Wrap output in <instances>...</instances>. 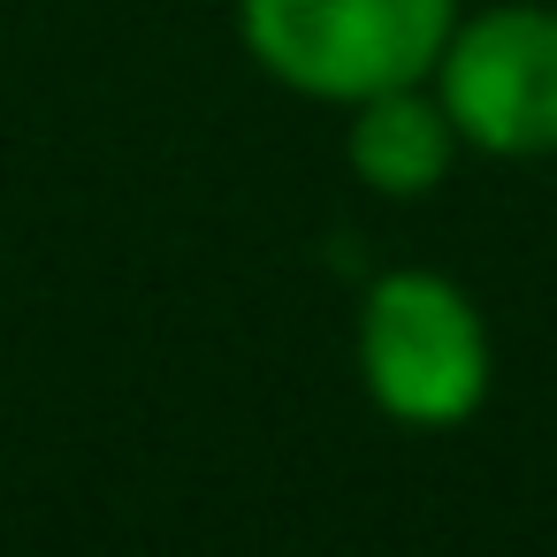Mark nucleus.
Wrapping results in <instances>:
<instances>
[{"mask_svg":"<svg viewBox=\"0 0 557 557\" xmlns=\"http://www.w3.org/2000/svg\"><path fill=\"white\" fill-rule=\"evenodd\" d=\"M359 382L397 428H466L496 382V344L473 290L435 268L374 275L359 298Z\"/></svg>","mask_w":557,"mask_h":557,"instance_id":"f03ea898","label":"nucleus"},{"mask_svg":"<svg viewBox=\"0 0 557 557\" xmlns=\"http://www.w3.org/2000/svg\"><path fill=\"white\" fill-rule=\"evenodd\" d=\"M458 16V0H237V39L283 92L359 108L428 85Z\"/></svg>","mask_w":557,"mask_h":557,"instance_id":"f257e3e1","label":"nucleus"},{"mask_svg":"<svg viewBox=\"0 0 557 557\" xmlns=\"http://www.w3.org/2000/svg\"><path fill=\"white\" fill-rule=\"evenodd\" d=\"M344 169L374 191V199H428L450 161L466 153L435 85H397V92H374L359 108H344Z\"/></svg>","mask_w":557,"mask_h":557,"instance_id":"20e7f679","label":"nucleus"},{"mask_svg":"<svg viewBox=\"0 0 557 557\" xmlns=\"http://www.w3.org/2000/svg\"><path fill=\"white\" fill-rule=\"evenodd\" d=\"M428 85L466 153L549 161L557 153V9L549 0H496L481 16H458Z\"/></svg>","mask_w":557,"mask_h":557,"instance_id":"7ed1b4c3","label":"nucleus"}]
</instances>
